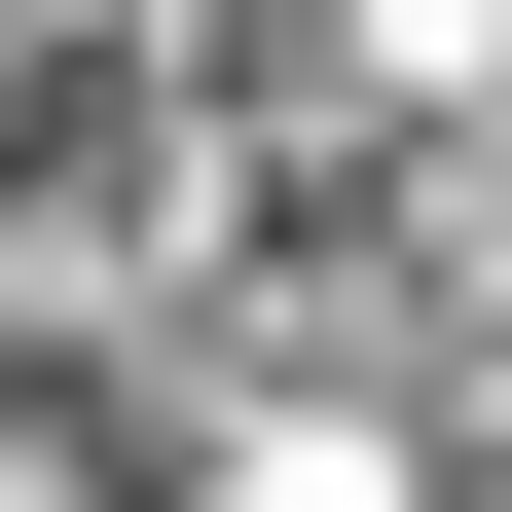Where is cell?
I'll use <instances>...</instances> for the list:
<instances>
[{
  "label": "cell",
  "instance_id": "6da1fadb",
  "mask_svg": "<svg viewBox=\"0 0 512 512\" xmlns=\"http://www.w3.org/2000/svg\"><path fill=\"white\" fill-rule=\"evenodd\" d=\"M220 512H439V476H403V439H366V403H293V439H256V476H220Z\"/></svg>",
  "mask_w": 512,
  "mask_h": 512
}]
</instances>
